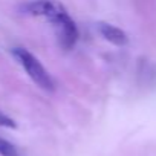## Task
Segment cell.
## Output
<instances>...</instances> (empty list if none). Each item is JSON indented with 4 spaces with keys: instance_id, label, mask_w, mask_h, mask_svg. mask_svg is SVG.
Wrapping results in <instances>:
<instances>
[{
    "instance_id": "1",
    "label": "cell",
    "mask_w": 156,
    "mask_h": 156,
    "mask_svg": "<svg viewBox=\"0 0 156 156\" xmlns=\"http://www.w3.org/2000/svg\"><path fill=\"white\" fill-rule=\"evenodd\" d=\"M22 11L32 17H43L55 28L58 41L63 49H72L78 40V29L75 22L67 14L66 8L58 0H31Z\"/></svg>"
},
{
    "instance_id": "2",
    "label": "cell",
    "mask_w": 156,
    "mask_h": 156,
    "mask_svg": "<svg viewBox=\"0 0 156 156\" xmlns=\"http://www.w3.org/2000/svg\"><path fill=\"white\" fill-rule=\"evenodd\" d=\"M12 54L17 58V61L20 63V66L25 69V72L29 75V78L38 87H41L43 90H48V92L55 89V83L52 80L51 73L44 69V66L38 61V58L34 54H31L25 48H14Z\"/></svg>"
},
{
    "instance_id": "3",
    "label": "cell",
    "mask_w": 156,
    "mask_h": 156,
    "mask_svg": "<svg viewBox=\"0 0 156 156\" xmlns=\"http://www.w3.org/2000/svg\"><path fill=\"white\" fill-rule=\"evenodd\" d=\"M98 29H100V34H101L107 41H110V43H113V44H116V46H124V44L127 43V34H126L122 29H119V28H116V26H113V25L100 23Z\"/></svg>"
},
{
    "instance_id": "4",
    "label": "cell",
    "mask_w": 156,
    "mask_h": 156,
    "mask_svg": "<svg viewBox=\"0 0 156 156\" xmlns=\"http://www.w3.org/2000/svg\"><path fill=\"white\" fill-rule=\"evenodd\" d=\"M0 156H22V154L12 142L0 136Z\"/></svg>"
},
{
    "instance_id": "5",
    "label": "cell",
    "mask_w": 156,
    "mask_h": 156,
    "mask_svg": "<svg viewBox=\"0 0 156 156\" xmlns=\"http://www.w3.org/2000/svg\"><path fill=\"white\" fill-rule=\"evenodd\" d=\"M0 126H5V127H16V122H14L9 116H6L5 113L0 112Z\"/></svg>"
}]
</instances>
